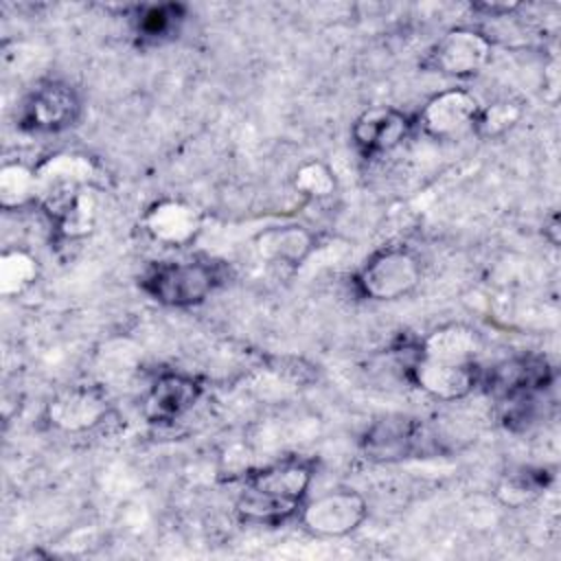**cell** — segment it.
<instances>
[{
  "label": "cell",
  "instance_id": "30bf717a",
  "mask_svg": "<svg viewBox=\"0 0 561 561\" xmlns=\"http://www.w3.org/2000/svg\"><path fill=\"white\" fill-rule=\"evenodd\" d=\"M142 224L156 241L167 245H184L197 234L199 215L184 202L162 199L147 210Z\"/></svg>",
  "mask_w": 561,
  "mask_h": 561
},
{
  "label": "cell",
  "instance_id": "ac0fdd59",
  "mask_svg": "<svg viewBox=\"0 0 561 561\" xmlns=\"http://www.w3.org/2000/svg\"><path fill=\"white\" fill-rule=\"evenodd\" d=\"M37 193V173L13 162L0 171V202L2 206H20Z\"/></svg>",
  "mask_w": 561,
  "mask_h": 561
},
{
  "label": "cell",
  "instance_id": "ffe728a7",
  "mask_svg": "<svg viewBox=\"0 0 561 561\" xmlns=\"http://www.w3.org/2000/svg\"><path fill=\"white\" fill-rule=\"evenodd\" d=\"M519 116H522V110L517 103L502 101V103H493L489 110L478 114L476 123L480 125V129L486 136H495V134L506 131L511 125H515Z\"/></svg>",
  "mask_w": 561,
  "mask_h": 561
},
{
  "label": "cell",
  "instance_id": "9a60e30c",
  "mask_svg": "<svg viewBox=\"0 0 561 561\" xmlns=\"http://www.w3.org/2000/svg\"><path fill=\"white\" fill-rule=\"evenodd\" d=\"M548 377L546 362L535 357H513L497 364L489 375V388L504 397L528 394L535 388H541Z\"/></svg>",
  "mask_w": 561,
  "mask_h": 561
},
{
  "label": "cell",
  "instance_id": "8992f818",
  "mask_svg": "<svg viewBox=\"0 0 561 561\" xmlns=\"http://www.w3.org/2000/svg\"><path fill=\"white\" fill-rule=\"evenodd\" d=\"M480 114L478 101L465 90H445L427 101L421 114L423 129L436 138L454 136L476 123Z\"/></svg>",
  "mask_w": 561,
  "mask_h": 561
},
{
  "label": "cell",
  "instance_id": "8fae6325",
  "mask_svg": "<svg viewBox=\"0 0 561 561\" xmlns=\"http://www.w3.org/2000/svg\"><path fill=\"white\" fill-rule=\"evenodd\" d=\"M408 116L394 107H370L353 125L355 142L373 153L397 147L408 131Z\"/></svg>",
  "mask_w": 561,
  "mask_h": 561
},
{
  "label": "cell",
  "instance_id": "5b68a950",
  "mask_svg": "<svg viewBox=\"0 0 561 561\" xmlns=\"http://www.w3.org/2000/svg\"><path fill=\"white\" fill-rule=\"evenodd\" d=\"M491 59V42L473 28H454L445 33L430 50V66L436 72L467 77L480 72Z\"/></svg>",
  "mask_w": 561,
  "mask_h": 561
},
{
  "label": "cell",
  "instance_id": "3957f363",
  "mask_svg": "<svg viewBox=\"0 0 561 561\" xmlns=\"http://www.w3.org/2000/svg\"><path fill=\"white\" fill-rule=\"evenodd\" d=\"M421 280V263L405 248H386L370 256L357 276L364 296L375 300H394L405 296Z\"/></svg>",
  "mask_w": 561,
  "mask_h": 561
},
{
  "label": "cell",
  "instance_id": "d6986e66",
  "mask_svg": "<svg viewBox=\"0 0 561 561\" xmlns=\"http://www.w3.org/2000/svg\"><path fill=\"white\" fill-rule=\"evenodd\" d=\"M294 184L298 191H302L309 197H327L335 191V178L331 169L324 162L311 160L305 162L294 178Z\"/></svg>",
  "mask_w": 561,
  "mask_h": 561
},
{
  "label": "cell",
  "instance_id": "9c48e42d",
  "mask_svg": "<svg viewBox=\"0 0 561 561\" xmlns=\"http://www.w3.org/2000/svg\"><path fill=\"white\" fill-rule=\"evenodd\" d=\"M107 401L96 388H70L48 403V421L66 432H83L101 423Z\"/></svg>",
  "mask_w": 561,
  "mask_h": 561
},
{
  "label": "cell",
  "instance_id": "7a4b0ae2",
  "mask_svg": "<svg viewBox=\"0 0 561 561\" xmlns=\"http://www.w3.org/2000/svg\"><path fill=\"white\" fill-rule=\"evenodd\" d=\"M217 285L215 267L202 261L158 265L145 280V289L164 305L188 307L202 302Z\"/></svg>",
  "mask_w": 561,
  "mask_h": 561
},
{
  "label": "cell",
  "instance_id": "277c9868",
  "mask_svg": "<svg viewBox=\"0 0 561 561\" xmlns=\"http://www.w3.org/2000/svg\"><path fill=\"white\" fill-rule=\"evenodd\" d=\"M366 513V500L357 491L337 489L311 500L302 508V524L313 535L342 537L359 528Z\"/></svg>",
  "mask_w": 561,
  "mask_h": 561
},
{
  "label": "cell",
  "instance_id": "44dd1931",
  "mask_svg": "<svg viewBox=\"0 0 561 561\" xmlns=\"http://www.w3.org/2000/svg\"><path fill=\"white\" fill-rule=\"evenodd\" d=\"M173 7H149L140 18V28L147 35H162L173 22Z\"/></svg>",
  "mask_w": 561,
  "mask_h": 561
},
{
  "label": "cell",
  "instance_id": "5bb4252c",
  "mask_svg": "<svg viewBox=\"0 0 561 561\" xmlns=\"http://www.w3.org/2000/svg\"><path fill=\"white\" fill-rule=\"evenodd\" d=\"M199 397V386L184 375H164L147 397V414L153 421H171L184 414Z\"/></svg>",
  "mask_w": 561,
  "mask_h": 561
},
{
  "label": "cell",
  "instance_id": "4fadbf2b",
  "mask_svg": "<svg viewBox=\"0 0 561 561\" xmlns=\"http://www.w3.org/2000/svg\"><path fill=\"white\" fill-rule=\"evenodd\" d=\"M254 248L265 261L296 265L309 256L313 248V234L296 224L272 226L256 234Z\"/></svg>",
  "mask_w": 561,
  "mask_h": 561
},
{
  "label": "cell",
  "instance_id": "ba28073f",
  "mask_svg": "<svg viewBox=\"0 0 561 561\" xmlns=\"http://www.w3.org/2000/svg\"><path fill=\"white\" fill-rule=\"evenodd\" d=\"M410 375L421 390L443 401L462 399L476 386V373L471 370V364H454L421 357L419 362H414Z\"/></svg>",
  "mask_w": 561,
  "mask_h": 561
},
{
  "label": "cell",
  "instance_id": "52a82bcc",
  "mask_svg": "<svg viewBox=\"0 0 561 561\" xmlns=\"http://www.w3.org/2000/svg\"><path fill=\"white\" fill-rule=\"evenodd\" d=\"M79 112L75 92L61 83L35 90L24 103V125L35 131H57L68 127Z\"/></svg>",
  "mask_w": 561,
  "mask_h": 561
},
{
  "label": "cell",
  "instance_id": "e0dca14e",
  "mask_svg": "<svg viewBox=\"0 0 561 561\" xmlns=\"http://www.w3.org/2000/svg\"><path fill=\"white\" fill-rule=\"evenodd\" d=\"M37 278V261L26 250H7L0 256V291L4 296L22 294Z\"/></svg>",
  "mask_w": 561,
  "mask_h": 561
},
{
  "label": "cell",
  "instance_id": "6da1fadb",
  "mask_svg": "<svg viewBox=\"0 0 561 561\" xmlns=\"http://www.w3.org/2000/svg\"><path fill=\"white\" fill-rule=\"evenodd\" d=\"M309 482L311 471L298 460L270 465L250 478L239 511L256 522L283 519L298 506Z\"/></svg>",
  "mask_w": 561,
  "mask_h": 561
},
{
  "label": "cell",
  "instance_id": "7c38bea8",
  "mask_svg": "<svg viewBox=\"0 0 561 561\" xmlns=\"http://www.w3.org/2000/svg\"><path fill=\"white\" fill-rule=\"evenodd\" d=\"M419 430L410 419L403 416H388L373 423L364 438V451L373 460L390 462L412 454L416 445Z\"/></svg>",
  "mask_w": 561,
  "mask_h": 561
},
{
  "label": "cell",
  "instance_id": "2e32d148",
  "mask_svg": "<svg viewBox=\"0 0 561 561\" xmlns=\"http://www.w3.org/2000/svg\"><path fill=\"white\" fill-rule=\"evenodd\" d=\"M478 348H480L478 331L465 324H445L425 337L423 357L454 362V364H471Z\"/></svg>",
  "mask_w": 561,
  "mask_h": 561
}]
</instances>
